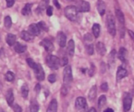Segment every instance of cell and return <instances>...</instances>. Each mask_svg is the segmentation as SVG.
<instances>
[{"instance_id":"1","label":"cell","mask_w":134,"mask_h":112,"mask_svg":"<svg viewBox=\"0 0 134 112\" xmlns=\"http://www.w3.org/2000/svg\"><path fill=\"white\" fill-rule=\"evenodd\" d=\"M79 13L77 7L73 5L68 6L65 8L64 14L67 18L71 21H76L78 19Z\"/></svg>"},{"instance_id":"2","label":"cell","mask_w":134,"mask_h":112,"mask_svg":"<svg viewBox=\"0 0 134 112\" xmlns=\"http://www.w3.org/2000/svg\"><path fill=\"white\" fill-rule=\"evenodd\" d=\"M46 62L48 66L52 70H58L61 66L60 58L54 55H48L46 58Z\"/></svg>"},{"instance_id":"3","label":"cell","mask_w":134,"mask_h":112,"mask_svg":"<svg viewBox=\"0 0 134 112\" xmlns=\"http://www.w3.org/2000/svg\"><path fill=\"white\" fill-rule=\"evenodd\" d=\"M107 26L108 32L112 36L116 35V25L114 16L111 14H109L107 17Z\"/></svg>"},{"instance_id":"4","label":"cell","mask_w":134,"mask_h":112,"mask_svg":"<svg viewBox=\"0 0 134 112\" xmlns=\"http://www.w3.org/2000/svg\"><path fill=\"white\" fill-rule=\"evenodd\" d=\"M73 81V74H72L71 67L70 66H67L64 70V84L68 85Z\"/></svg>"},{"instance_id":"5","label":"cell","mask_w":134,"mask_h":112,"mask_svg":"<svg viewBox=\"0 0 134 112\" xmlns=\"http://www.w3.org/2000/svg\"><path fill=\"white\" fill-rule=\"evenodd\" d=\"M76 7L79 13H85L90 10V5L88 1L85 0H80L77 3Z\"/></svg>"},{"instance_id":"6","label":"cell","mask_w":134,"mask_h":112,"mask_svg":"<svg viewBox=\"0 0 134 112\" xmlns=\"http://www.w3.org/2000/svg\"><path fill=\"white\" fill-rule=\"evenodd\" d=\"M75 107L78 110H85L87 108L86 100L83 97H78L75 101Z\"/></svg>"},{"instance_id":"7","label":"cell","mask_w":134,"mask_h":112,"mask_svg":"<svg viewBox=\"0 0 134 112\" xmlns=\"http://www.w3.org/2000/svg\"><path fill=\"white\" fill-rule=\"evenodd\" d=\"M132 104V98L129 94L126 93L125 94L123 99V107H124V110L126 111H129L131 109Z\"/></svg>"},{"instance_id":"8","label":"cell","mask_w":134,"mask_h":112,"mask_svg":"<svg viewBox=\"0 0 134 112\" xmlns=\"http://www.w3.org/2000/svg\"><path fill=\"white\" fill-rule=\"evenodd\" d=\"M35 77L39 81H43L44 79V72L43 67L39 64H37L36 68L34 69Z\"/></svg>"},{"instance_id":"9","label":"cell","mask_w":134,"mask_h":112,"mask_svg":"<svg viewBox=\"0 0 134 112\" xmlns=\"http://www.w3.org/2000/svg\"><path fill=\"white\" fill-rule=\"evenodd\" d=\"M40 45L41 46H43L44 49H45V51L48 52H52L54 51V46L53 43L47 39H43L40 43Z\"/></svg>"},{"instance_id":"10","label":"cell","mask_w":134,"mask_h":112,"mask_svg":"<svg viewBox=\"0 0 134 112\" xmlns=\"http://www.w3.org/2000/svg\"><path fill=\"white\" fill-rule=\"evenodd\" d=\"M28 31L30 32V34H31L34 36H37V35H39V34H40L41 29L39 28L38 24H31L29 26Z\"/></svg>"},{"instance_id":"11","label":"cell","mask_w":134,"mask_h":112,"mask_svg":"<svg viewBox=\"0 0 134 112\" xmlns=\"http://www.w3.org/2000/svg\"><path fill=\"white\" fill-rule=\"evenodd\" d=\"M57 41L61 47H64L66 45V35L63 32H58L57 35Z\"/></svg>"},{"instance_id":"12","label":"cell","mask_w":134,"mask_h":112,"mask_svg":"<svg viewBox=\"0 0 134 112\" xmlns=\"http://www.w3.org/2000/svg\"><path fill=\"white\" fill-rule=\"evenodd\" d=\"M127 75H128V72L125 68H122V66L119 67L117 72H116V80L120 81L122 79L126 77Z\"/></svg>"},{"instance_id":"13","label":"cell","mask_w":134,"mask_h":112,"mask_svg":"<svg viewBox=\"0 0 134 112\" xmlns=\"http://www.w3.org/2000/svg\"><path fill=\"white\" fill-rule=\"evenodd\" d=\"M97 9L101 16H103L105 13L106 5L103 0H98L97 2Z\"/></svg>"},{"instance_id":"14","label":"cell","mask_w":134,"mask_h":112,"mask_svg":"<svg viewBox=\"0 0 134 112\" xmlns=\"http://www.w3.org/2000/svg\"><path fill=\"white\" fill-rule=\"evenodd\" d=\"M96 50L98 53L101 56H104L106 53V50L105 46L102 42H98L96 44Z\"/></svg>"},{"instance_id":"15","label":"cell","mask_w":134,"mask_h":112,"mask_svg":"<svg viewBox=\"0 0 134 112\" xmlns=\"http://www.w3.org/2000/svg\"><path fill=\"white\" fill-rule=\"evenodd\" d=\"M6 100L7 104L9 106H12L13 104V102H14V94H13V92L12 89H9L7 93L6 94Z\"/></svg>"},{"instance_id":"16","label":"cell","mask_w":134,"mask_h":112,"mask_svg":"<svg viewBox=\"0 0 134 112\" xmlns=\"http://www.w3.org/2000/svg\"><path fill=\"white\" fill-rule=\"evenodd\" d=\"M26 49H27V46L22 45L21 43H18V42H17V43H16L15 44H14V51L16 52H18V53H22V52H24L25 51H26Z\"/></svg>"},{"instance_id":"17","label":"cell","mask_w":134,"mask_h":112,"mask_svg":"<svg viewBox=\"0 0 134 112\" xmlns=\"http://www.w3.org/2000/svg\"><path fill=\"white\" fill-rule=\"evenodd\" d=\"M58 109V103L57 100L53 99L51 100V103L48 105V108L47 111L48 112H56L57 111Z\"/></svg>"},{"instance_id":"18","label":"cell","mask_w":134,"mask_h":112,"mask_svg":"<svg viewBox=\"0 0 134 112\" xmlns=\"http://www.w3.org/2000/svg\"><path fill=\"white\" fill-rule=\"evenodd\" d=\"M16 35L13 34H8L6 37V42L9 46L14 45L16 43Z\"/></svg>"},{"instance_id":"19","label":"cell","mask_w":134,"mask_h":112,"mask_svg":"<svg viewBox=\"0 0 134 112\" xmlns=\"http://www.w3.org/2000/svg\"><path fill=\"white\" fill-rule=\"evenodd\" d=\"M67 51L70 56H73L75 52V42L73 39H70L68 42Z\"/></svg>"},{"instance_id":"20","label":"cell","mask_w":134,"mask_h":112,"mask_svg":"<svg viewBox=\"0 0 134 112\" xmlns=\"http://www.w3.org/2000/svg\"><path fill=\"white\" fill-rule=\"evenodd\" d=\"M20 37L23 40L26 41H30L34 39V35L30 34L28 31H22L20 34Z\"/></svg>"},{"instance_id":"21","label":"cell","mask_w":134,"mask_h":112,"mask_svg":"<svg viewBox=\"0 0 134 112\" xmlns=\"http://www.w3.org/2000/svg\"><path fill=\"white\" fill-rule=\"evenodd\" d=\"M115 14H116V17L119 20V23L122 25H124V22H125V19H124V16L122 12L120 9H116Z\"/></svg>"},{"instance_id":"22","label":"cell","mask_w":134,"mask_h":112,"mask_svg":"<svg viewBox=\"0 0 134 112\" xmlns=\"http://www.w3.org/2000/svg\"><path fill=\"white\" fill-rule=\"evenodd\" d=\"M126 55H127V50L125 48L120 49L119 52V55H118V58L121 60L122 62H125L126 59Z\"/></svg>"},{"instance_id":"23","label":"cell","mask_w":134,"mask_h":112,"mask_svg":"<svg viewBox=\"0 0 134 112\" xmlns=\"http://www.w3.org/2000/svg\"><path fill=\"white\" fill-rule=\"evenodd\" d=\"M97 95V87L96 85L92 87L88 93V98L90 100H93L96 98Z\"/></svg>"},{"instance_id":"24","label":"cell","mask_w":134,"mask_h":112,"mask_svg":"<svg viewBox=\"0 0 134 112\" xmlns=\"http://www.w3.org/2000/svg\"><path fill=\"white\" fill-rule=\"evenodd\" d=\"M31 6H32V5L30 3L26 4V5L24 7L22 10V14L24 16L30 14L31 13Z\"/></svg>"},{"instance_id":"25","label":"cell","mask_w":134,"mask_h":112,"mask_svg":"<svg viewBox=\"0 0 134 112\" xmlns=\"http://www.w3.org/2000/svg\"><path fill=\"white\" fill-rule=\"evenodd\" d=\"M92 32L95 38H98L100 33V25L98 24H94L92 26Z\"/></svg>"},{"instance_id":"26","label":"cell","mask_w":134,"mask_h":112,"mask_svg":"<svg viewBox=\"0 0 134 112\" xmlns=\"http://www.w3.org/2000/svg\"><path fill=\"white\" fill-rule=\"evenodd\" d=\"M106 102H107V98H106V97L105 95H102L99 97V100H98V108L102 109L105 105L106 104Z\"/></svg>"},{"instance_id":"27","label":"cell","mask_w":134,"mask_h":112,"mask_svg":"<svg viewBox=\"0 0 134 112\" xmlns=\"http://www.w3.org/2000/svg\"><path fill=\"white\" fill-rule=\"evenodd\" d=\"M21 93L24 98H27L29 93V88L26 84H24L21 87Z\"/></svg>"},{"instance_id":"28","label":"cell","mask_w":134,"mask_h":112,"mask_svg":"<svg viewBox=\"0 0 134 112\" xmlns=\"http://www.w3.org/2000/svg\"><path fill=\"white\" fill-rule=\"evenodd\" d=\"M48 3H49V0H42L38 5V9L40 10H43L48 7Z\"/></svg>"},{"instance_id":"29","label":"cell","mask_w":134,"mask_h":112,"mask_svg":"<svg viewBox=\"0 0 134 112\" xmlns=\"http://www.w3.org/2000/svg\"><path fill=\"white\" fill-rule=\"evenodd\" d=\"M39 104L37 102L36 100H33L31 101L30 103V111L33 112L37 111L39 110Z\"/></svg>"},{"instance_id":"30","label":"cell","mask_w":134,"mask_h":112,"mask_svg":"<svg viewBox=\"0 0 134 112\" xmlns=\"http://www.w3.org/2000/svg\"><path fill=\"white\" fill-rule=\"evenodd\" d=\"M4 25H5V28L7 29H9L12 26V20L11 18L9 16H7L5 17V19H4Z\"/></svg>"},{"instance_id":"31","label":"cell","mask_w":134,"mask_h":112,"mask_svg":"<svg viewBox=\"0 0 134 112\" xmlns=\"http://www.w3.org/2000/svg\"><path fill=\"white\" fill-rule=\"evenodd\" d=\"M5 79L7 81H13L14 79V74L10 71H8L5 74Z\"/></svg>"},{"instance_id":"32","label":"cell","mask_w":134,"mask_h":112,"mask_svg":"<svg viewBox=\"0 0 134 112\" xmlns=\"http://www.w3.org/2000/svg\"><path fill=\"white\" fill-rule=\"evenodd\" d=\"M26 62H27L29 66L31 68H32L33 70L35 69V68H36L37 65V64H36V63L34 61V60H32L31 58H27L26 59Z\"/></svg>"},{"instance_id":"33","label":"cell","mask_w":134,"mask_h":112,"mask_svg":"<svg viewBox=\"0 0 134 112\" xmlns=\"http://www.w3.org/2000/svg\"><path fill=\"white\" fill-rule=\"evenodd\" d=\"M38 26H39V28L41 29V30H44V31H48V27H47V24H46V23L44 22H43V21H41V22H39V23L37 24Z\"/></svg>"},{"instance_id":"34","label":"cell","mask_w":134,"mask_h":112,"mask_svg":"<svg viewBox=\"0 0 134 112\" xmlns=\"http://www.w3.org/2000/svg\"><path fill=\"white\" fill-rule=\"evenodd\" d=\"M86 51H87V53L89 55H92L93 53H94V46H93L92 44H90L86 46Z\"/></svg>"},{"instance_id":"35","label":"cell","mask_w":134,"mask_h":112,"mask_svg":"<svg viewBox=\"0 0 134 112\" xmlns=\"http://www.w3.org/2000/svg\"><path fill=\"white\" fill-rule=\"evenodd\" d=\"M48 80L50 83H53L56 82V75L55 74L49 75L48 77Z\"/></svg>"},{"instance_id":"36","label":"cell","mask_w":134,"mask_h":112,"mask_svg":"<svg viewBox=\"0 0 134 112\" xmlns=\"http://www.w3.org/2000/svg\"><path fill=\"white\" fill-rule=\"evenodd\" d=\"M95 70H96V68L94 64H92L91 67H90V69L88 70V74L90 77L94 76V73H95Z\"/></svg>"},{"instance_id":"37","label":"cell","mask_w":134,"mask_h":112,"mask_svg":"<svg viewBox=\"0 0 134 112\" xmlns=\"http://www.w3.org/2000/svg\"><path fill=\"white\" fill-rule=\"evenodd\" d=\"M115 54H116V51L115 50H113L111 51V54L109 55V62H113L114 60H115Z\"/></svg>"},{"instance_id":"38","label":"cell","mask_w":134,"mask_h":112,"mask_svg":"<svg viewBox=\"0 0 134 112\" xmlns=\"http://www.w3.org/2000/svg\"><path fill=\"white\" fill-rule=\"evenodd\" d=\"M108 89H109L108 84H107V83H103L102 85H101V89H102L103 91L107 92V90H108Z\"/></svg>"},{"instance_id":"39","label":"cell","mask_w":134,"mask_h":112,"mask_svg":"<svg viewBox=\"0 0 134 112\" xmlns=\"http://www.w3.org/2000/svg\"><path fill=\"white\" fill-rule=\"evenodd\" d=\"M52 12H53V8L52 7L48 6V7L47 8V14L49 17L52 15Z\"/></svg>"},{"instance_id":"40","label":"cell","mask_w":134,"mask_h":112,"mask_svg":"<svg viewBox=\"0 0 134 112\" xmlns=\"http://www.w3.org/2000/svg\"><path fill=\"white\" fill-rule=\"evenodd\" d=\"M68 63V60L66 57L62 58V59L60 60V64H61V66H64L67 65Z\"/></svg>"},{"instance_id":"41","label":"cell","mask_w":134,"mask_h":112,"mask_svg":"<svg viewBox=\"0 0 134 112\" xmlns=\"http://www.w3.org/2000/svg\"><path fill=\"white\" fill-rule=\"evenodd\" d=\"M66 86L67 85H64V86L62 88V94L63 96H65L68 93V88L66 87Z\"/></svg>"},{"instance_id":"42","label":"cell","mask_w":134,"mask_h":112,"mask_svg":"<svg viewBox=\"0 0 134 112\" xmlns=\"http://www.w3.org/2000/svg\"><path fill=\"white\" fill-rule=\"evenodd\" d=\"M7 7H11L14 3V0H6Z\"/></svg>"},{"instance_id":"43","label":"cell","mask_w":134,"mask_h":112,"mask_svg":"<svg viewBox=\"0 0 134 112\" xmlns=\"http://www.w3.org/2000/svg\"><path fill=\"white\" fill-rule=\"evenodd\" d=\"M13 107V110L17 112H20L22 111V108H20V106H18V104H14V106H12Z\"/></svg>"},{"instance_id":"44","label":"cell","mask_w":134,"mask_h":112,"mask_svg":"<svg viewBox=\"0 0 134 112\" xmlns=\"http://www.w3.org/2000/svg\"><path fill=\"white\" fill-rule=\"evenodd\" d=\"M85 39L86 41H91L92 40V37L90 34H87L85 35Z\"/></svg>"},{"instance_id":"45","label":"cell","mask_w":134,"mask_h":112,"mask_svg":"<svg viewBox=\"0 0 134 112\" xmlns=\"http://www.w3.org/2000/svg\"><path fill=\"white\" fill-rule=\"evenodd\" d=\"M128 34H129L130 36V38H132V40L134 41V32L133 31H132V30H128Z\"/></svg>"},{"instance_id":"46","label":"cell","mask_w":134,"mask_h":112,"mask_svg":"<svg viewBox=\"0 0 134 112\" xmlns=\"http://www.w3.org/2000/svg\"><path fill=\"white\" fill-rule=\"evenodd\" d=\"M41 90V86L39 84H37L36 85H35V90L37 92V93H39V91H40Z\"/></svg>"},{"instance_id":"47","label":"cell","mask_w":134,"mask_h":112,"mask_svg":"<svg viewBox=\"0 0 134 112\" xmlns=\"http://www.w3.org/2000/svg\"><path fill=\"white\" fill-rule=\"evenodd\" d=\"M53 3H54V4L55 6H56L58 9H60V5L59 4V2L58 0H54Z\"/></svg>"},{"instance_id":"48","label":"cell","mask_w":134,"mask_h":112,"mask_svg":"<svg viewBox=\"0 0 134 112\" xmlns=\"http://www.w3.org/2000/svg\"><path fill=\"white\" fill-rule=\"evenodd\" d=\"M105 112H107V111H113V110H112V109H110V108H107L105 110Z\"/></svg>"},{"instance_id":"49","label":"cell","mask_w":134,"mask_h":112,"mask_svg":"<svg viewBox=\"0 0 134 112\" xmlns=\"http://www.w3.org/2000/svg\"><path fill=\"white\" fill-rule=\"evenodd\" d=\"M89 111H90V112H92V111H96V110H95V109L94 108H92L91 109H90V110H89Z\"/></svg>"}]
</instances>
